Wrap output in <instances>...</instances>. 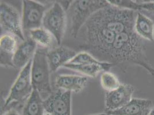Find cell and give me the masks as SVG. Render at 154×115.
Instances as JSON below:
<instances>
[{
    "mask_svg": "<svg viewBox=\"0 0 154 115\" xmlns=\"http://www.w3.org/2000/svg\"><path fill=\"white\" fill-rule=\"evenodd\" d=\"M106 62L115 64H136L154 76V68L149 61L144 43L134 30L118 34Z\"/></svg>",
    "mask_w": 154,
    "mask_h": 115,
    "instance_id": "cell-1",
    "label": "cell"
},
{
    "mask_svg": "<svg viewBox=\"0 0 154 115\" xmlns=\"http://www.w3.org/2000/svg\"><path fill=\"white\" fill-rule=\"evenodd\" d=\"M108 1H74L68 7V17L70 22L71 35L77 38L82 27L90 17L99 10L109 5Z\"/></svg>",
    "mask_w": 154,
    "mask_h": 115,
    "instance_id": "cell-2",
    "label": "cell"
},
{
    "mask_svg": "<svg viewBox=\"0 0 154 115\" xmlns=\"http://www.w3.org/2000/svg\"><path fill=\"white\" fill-rule=\"evenodd\" d=\"M47 52V48H37L32 60L31 81L33 89L38 90L40 94L50 95L52 92Z\"/></svg>",
    "mask_w": 154,
    "mask_h": 115,
    "instance_id": "cell-3",
    "label": "cell"
},
{
    "mask_svg": "<svg viewBox=\"0 0 154 115\" xmlns=\"http://www.w3.org/2000/svg\"><path fill=\"white\" fill-rule=\"evenodd\" d=\"M67 26V15L63 7L58 2H54L45 12L42 26L50 32L60 45Z\"/></svg>",
    "mask_w": 154,
    "mask_h": 115,
    "instance_id": "cell-4",
    "label": "cell"
},
{
    "mask_svg": "<svg viewBox=\"0 0 154 115\" xmlns=\"http://www.w3.org/2000/svg\"><path fill=\"white\" fill-rule=\"evenodd\" d=\"M32 60L33 59L20 71L6 98L4 109L12 102H23L26 100L31 95L33 90L31 81Z\"/></svg>",
    "mask_w": 154,
    "mask_h": 115,
    "instance_id": "cell-5",
    "label": "cell"
},
{
    "mask_svg": "<svg viewBox=\"0 0 154 115\" xmlns=\"http://www.w3.org/2000/svg\"><path fill=\"white\" fill-rule=\"evenodd\" d=\"M47 7L44 4L32 0L23 1L22 28L23 32L41 28Z\"/></svg>",
    "mask_w": 154,
    "mask_h": 115,
    "instance_id": "cell-6",
    "label": "cell"
},
{
    "mask_svg": "<svg viewBox=\"0 0 154 115\" xmlns=\"http://www.w3.org/2000/svg\"><path fill=\"white\" fill-rule=\"evenodd\" d=\"M0 24L2 30L18 37L23 42L26 40L19 12L5 2H1L0 4Z\"/></svg>",
    "mask_w": 154,
    "mask_h": 115,
    "instance_id": "cell-7",
    "label": "cell"
},
{
    "mask_svg": "<svg viewBox=\"0 0 154 115\" xmlns=\"http://www.w3.org/2000/svg\"><path fill=\"white\" fill-rule=\"evenodd\" d=\"M45 113L52 115H71V92L59 89L43 101Z\"/></svg>",
    "mask_w": 154,
    "mask_h": 115,
    "instance_id": "cell-8",
    "label": "cell"
},
{
    "mask_svg": "<svg viewBox=\"0 0 154 115\" xmlns=\"http://www.w3.org/2000/svg\"><path fill=\"white\" fill-rule=\"evenodd\" d=\"M134 87L129 84H121L117 89L106 93V112H112L122 108L132 99Z\"/></svg>",
    "mask_w": 154,
    "mask_h": 115,
    "instance_id": "cell-9",
    "label": "cell"
},
{
    "mask_svg": "<svg viewBox=\"0 0 154 115\" xmlns=\"http://www.w3.org/2000/svg\"><path fill=\"white\" fill-rule=\"evenodd\" d=\"M152 105L153 102L149 99L132 98L122 108L106 113L113 115H148L153 108Z\"/></svg>",
    "mask_w": 154,
    "mask_h": 115,
    "instance_id": "cell-10",
    "label": "cell"
},
{
    "mask_svg": "<svg viewBox=\"0 0 154 115\" xmlns=\"http://www.w3.org/2000/svg\"><path fill=\"white\" fill-rule=\"evenodd\" d=\"M37 50V44L32 39H26L17 47L13 58L14 67L23 69L32 60Z\"/></svg>",
    "mask_w": 154,
    "mask_h": 115,
    "instance_id": "cell-11",
    "label": "cell"
},
{
    "mask_svg": "<svg viewBox=\"0 0 154 115\" xmlns=\"http://www.w3.org/2000/svg\"><path fill=\"white\" fill-rule=\"evenodd\" d=\"M77 54L76 52L64 46H59L48 51L47 59L51 72H55L61 66L69 63Z\"/></svg>",
    "mask_w": 154,
    "mask_h": 115,
    "instance_id": "cell-12",
    "label": "cell"
},
{
    "mask_svg": "<svg viewBox=\"0 0 154 115\" xmlns=\"http://www.w3.org/2000/svg\"><path fill=\"white\" fill-rule=\"evenodd\" d=\"M17 40L13 35H2L0 38L1 66L13 67V55L17 48Z\"/></svg>",
    "mask_w": 154,
    "mask_h": 115,
    "instance_id": "cell-13",
    "label": "cell"
},
{
    "mask_svg": "<svg viewBox=\"0 0 154 115\" xmlns=\"http://www.w3.org/2000/svg\"><path fill=\"white\" fill-rule=\"evenodd\" d=\"M88 82L87 77L76 75H60L56 78V86L66 91L80 92Z\"/></svg>",
    "mask_w": 154,
    "mask_h": 115,
    "instance_id": "cell-14",
    "label": "cell"
},
{
    "mask_svg": "<svg viewBox=\"0 0 154 115\" xmlns=\"http://www.w3.org/2000/svg\"><path fill=\"white\" fill-rule=\"evenodd\" d=\"M135 31L141 39L149 42L154 40V22L139 11L137 12L135 22Z\"/></svg>",
    "mask_w": 154,
    "mask_h": 115,
    "instance_id": "cell-15",
    "label": "cell"
},
{
    "mask_svg": "<svg viewBox=\"0 0 154 115\" xmlns=\"http://www.w3.org/2000/svg\"><path fill=\"white\" fill-rule=\"evenodd\" d=\"M44 100L38 90L33 89L27 98L23 109L22 115H45Z\"/></svg>",
    "mask_w": 154,
    "mask_h": 115,
    "instance_id": "cell-16",
    "label": "cell"
},
{
    "mask_svg": "<svg viewBox=\"0 0 154 115\" xmlns=\"http://www.w3.org/2000/svg\"><path fill=\"white\" fill-rule=\"evenodd\" d=\"M69 63L74 64H98L103 67L105 71H109L112 67L116 66L115 64L112 63L100 61L86 51L77 54Z\"/></svg>",
    "mask_w": 154,
    "mask_h": 115,
    "instance_id": "cell-17",
    "label": "cell"
},
{
    "mask_svg": "<svg viewBox=\"0 0 154 115\" xmlns=\"http://www.w3.org/2000/svg\"><path fill=\"white\" fill-rule=\"evenodd\" d=\"M29 34L30 38L43 48H50L52 45L54 36L43 27L31 30Z\"/></svg>",
    "mask_w": 154,
    "mask_h": 115,
    "instance_id": "cell-18",
    "label": "cell"
},
{
    "mask_svg": "<svg viewBox=\"0 0 154 115\" xmlns=\"http://www.w3.org/2000/svg\"><path fill=\"white\" fill-rule=\"evenodd\" d=\"M64 67L77 71L85 76L89 77H96L97 74L102 71H105L100 65L95 64H74L67 63L63 66Z\"/></svg>",
    "mask_w": 154,
    "mask_h": 115,
    "instance_id": "cell-19",
    "label": "cell"
},
{
    "mask_svg": "<svg viewBox=\"0 0 154 115\" xmlns=\"http://www.w3.org/2000/svg\"><path fill=\"white\" fill-rule=\"evenodd\" d=\"M101 85L107 92L117 89L121 85L118 78L110 71H104L100 78Z\"/></svg>",
    "mask_w": 154,
    "mask_h": 115,
    "instance_id": "cell-20",
    "label": "cell"
},
{
    "mask_svg": "<svg viewBox=\"0 0 154 115\" xmlns=\"http://www.w3.org/2000/svg\"><path fill=\"white\" fill-rule=\"evenodd\" d=\"M112 5L122 9L139 11V3L137 1L132 0H108Z\"/></svg>",
    "mask_w": 154,
    "mask_h": 115,
    "instance_id": "cell-21",
    "label": "cell"
},
{
    "mask_svg": "<svg viewBox=\"0 0 154 115\" xmlns=\"http://www.w3.org/2000/svg\"><path fill=\"white\" fill-rule=\"evenodd\" d=\"M137 2L139 3V11H147L148 13L154 16V1L139 2V1H137Z\"/></svg>",
    "mask_w": 154,
    "mask_h": 115,
    "instance_id": "cell-22",
    "label": "cell"
},
{
    "mask_svg": "<svg viewBox=\"0 0 154 115\" xmlns=\"http://www.w3.org/2000/svg\"><path fill=\"white\" fill-rule=\"evenodd\" d=\"M1 115H22L15 109L11 108L6 110Z\"/></svg>",
    "mask_w": 154,
    "mask_h": 115,
    "instance_id": "cell-23",
    "label": "cell"
},
{
    "mask_svg": "<svg viewBox=\"0 0 154 115\" xmlns=\"http://www.w3.org/2000/svg\"><path fill=\"white\" fill-rule=\"evenodd\" d=\"M154 115V107H153V108L151 109L150 113H149V115Z\"/></svg>",
    "mask_w": 154,
    "mask_h": 115,
    "instance_id": "cell-24",
    "label": "cell"
},
{
    "mask_svg": "<svg viewBox=\"0 0 154 115\" xmlns=\"http://www.w3.org/2000/svg\"><path fill=\"white\" fill-rule=\"evenodd\" d=\"M110 115V114H109V113H100V114H97V115Z\"/></svg>",
    "mask_w": 154,
    "mask_h": 115,
    "instance_id": "cell-25",
    "label": "cell"
},
{
    "mask_svg": "<svg viewBox=\"0 0 154 115\" xmlns=\"http://www.w3.org/2000/svg\"><path fill=\"white\" fill-rule=\"evenodd\" d=\"M45 115H51V114H49V113H45Z\"/></svg>",
    "mask_w": 154,
    "mask_h": 115,
    "instance_id": "cell-26",
    "label": "cell"
}]
</instances>
